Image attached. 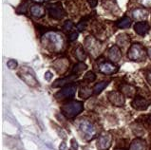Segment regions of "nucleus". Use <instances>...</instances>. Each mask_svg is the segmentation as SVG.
<instances>
[{
	"instance_id": "obj_1",
	"label": "nucleus",
	"mask_w": 151,
	"mask_h": 150,
	"mask_svg": "<svg viewBox=\"0 0 151 150\" xmlns=\"http://www.w3.org/2000/svg\"><path fill=\"white\" fill-rule=\"evenodd\" d=\"M84 109V106L82 102L79 101H70V102L67 103L66 105L62 106V112L65 116L68 118H73V117L77 116L80 114Z\"/></svg>"
},
{
	"instance_id": "obj_2",
	"label": "nucleus",
	"mask_w": 151,
	"mask_h": 150,
	"mask_svg": "<svg viewBox=\"0 0 151 150\" xmlns=\"http://www.w3.org/2000/svg\"><path fill=\"white\" fill-rule=\"evenodd\" d=\"M44 39L47 41L49 48L51 50H60L61 48L63 47V38L57 32H48L45 34Z\"/></svg>"
},
{
	"instance_id": "obj_3",
	"label": "nucleus",
	"mask_w": 151,
	"mask_h": 150,
	"mask_svg": "<svg viewBox=\"0 0 151 150\" xmlns=\"http://www.w3.org/2000/svg\"><path fill=\"white\" fill-rule=\"evenodd\" d=\"M79 130L81 134L87 141H90L94 138L95 134H96V129H95L92 123L90 121H82L79 125Z\"/></svg>"
},
{
	"instance_id": "obj_4",
	"label": "nucleus",
	"mask_w": 151,
	"mask_h": 150,
	"mask_svg": "<svg viewBox=\"0 0 151 150\" xmlns=\"http://www.w3.org/2000/svg\"><path fill=\"white\" fill-rule=\"evenodd\" d=\"M48 11L51 17L56 20H60L65 16V11L59 2L48 5Z\"/></svg>"
},
{
	"instance_id": "obj_5",
	"label": "nucleus",
	"mask_w": 151,
	"mask_h": 150,
	"mask_svg": "<svg viewBox=\"0 0 151 150\" xmlns=\"http://www.w3.org/2000/svg\"><path fill=\"white\" fill-rule=\"evenodd\" d=\"M127 57L132 61H142L144 58V51L142 46L139 44L132 45L127 53Z\"/></svg>"
},
{
	"instance_id": "obj_6",
	"label": "nucleus",
	"mask_w": 151,
	"mask_h": 150,
	"mask_svg": "<svg viewBox=\"0 0 151 150\" xmlns=\"http://www.w3.org/2000/svg\"><path fill=\"white\" fill-rule=\"evenodd\" d=\"M75 90H76V85H68L65 87H63L59 92L55 95V97L59 100L63 99H70L72 98L75 94Z\"/></svg>"
},
{
	"instance_id": "obj_7",
	"label": "nucleus",
	"mask_w": 151,
	"mask_h": 150,
	"mask_svg": "<svg viewBox=\"0 0 151 150\" xmlns=\"http://www.w3.org/2000/svg\"><path fill=\"white\" fill-rule=\"evenodd\" d=\"M111 142H112V136L109 133H104L98 138L97 147L99 150H107L110 147Z\"/></svg>"
},
{
	"instance_id": "obj_8",
	"label": "nucleus",
	"mask_w": 151,
	"mask_h": 150,
	"mask_svg": "<svg viewBox=\"0 0 151 150\" xmlns=\"http://www.w3.org/2000/svg\"><path fill=\"white\" fill-rule=\"evenodd\" d=\"M107 97L109 102L115 106H123L126 103L124 95L121 92H118V91H111V92L108 93Z\"/></svg>"
},
{
	"instance_id": "obj_9",
	"label": "nucleus",
	"mask_w": 151,
	"mask_h": 150,
	"mask_svg": "<svg viewBox=\"0 0 151 150\" xmlns=\"http://www.w3.org/2000/svg\"><path fill=\"white\" fill-rule=\"evenodd\" d=\"M149 105H150L149 101H147L143 97H136L132 101V103H131V106L137 110H146L149 106Z\"/></svg>"
},
{
	"instance_id": "obj_10",
	"label": "nucleus",
	"mask_w": 151,
	"mask_h": 150,
	"mask_svg": "<svg viewBox=\"0 0 151 150\" xmlns=\"http://www.w3.org/2000/svg\"><path fill=\"white\" fill-rule=\"evenodd\" d=\"M108 57L111 62L113 63H116V62L120 61L121 57H122V54H121V50L120 48L117 47V46H112L109 50H108Z\"/></svg>"
},
{
	"instance_id": "obj_11",
	"label": "nucleus",
	"mask_w": 151,
	"mask_h": 150,
	"mask_svg": "<svg viewBox=\"0 0 151 150\" xmlns=\"http://www.w3.org/2000/svg\"><path fill=\"white\" fill-rule=\"evenodd\" d=\"M19 77H20L26 84L31 87H36L38 85L37 80L35 79L33 75L29 74V72H20L19 73Z\"/></svg>"
},
{
	"instance_id": "obj_12",
	"label": "nucleus",
	"mask_w": 151,
	"mask_h": 150,
	"mask_svg": "<svg viewBox=\"0 0 151 150\" xmlns=\"http://www.w3.org/2000/svg\"><path fill=\"white\" fill-rule=\"evenodd\" d=\"M100 71L104 74H112L115 73L118 70V68L114 66L113 64L108 63V62H105V63L100 65Z\"/></svg>"
},
{
	"instance_id": "obj_13",
	"label": "nucleus",
	"mask_w": 151,
	"mask_h": 150,
	"mask_svg": "<svg viewBox=\"0 0 151 150\" xmlns=\"http://www.w3.org/2000/svg\"><path fill=\"white\" fill-rule=\"evenodd\" d=\"M77 76H78V75L71 74V75H68V77L63 78V79H58V80H56L53 83L52 87H63V86H65V85L70 84L72 81H74L75 79H76Z\"/></svg>"
},
{
	"instance_id": "obj_14",
	"label": "nucleus",
	"mask_w": 151,
	"mask_h": 150,
	"mask_svg": "<svg viewBox=\"0 0 151 150\" xmlns=\"http://www.w3.org/2000/svg\"><path fill=\"white\" fill-rule=\"evenodd\" d=\"M134 30L139 35H144L149 30V25L146 22H138L134 25Z\"/></svg>"
},
{
	"instance_id": "obj_15",
	"label": "nucleus",
	"mask_w": 151,
	"mask_h": 150,
	"mask_svg": "<svg viewBox=\"0 0 151 150\" xmlns=\"http://www.w3.org/2000/svg\"><path fill=\"white\" fill-rule=\"evenodd\" d=\"M146 142L140 138L134 140L131 142L129 147V150H146Z\"/></svg>"
},
{
	"instance_id": "obj_16",
	"label": "nucleus",
	"mask_w": 151,
	"mask_h": 150,
	"mask_svg": "<svg viewBox=\"0 0 151 150\" xmlns=\"http://www.w3.org/2000/svg\"><path fill=\"white\" fill-rule=\"evenodd\" d=\"M85 44H86V47L87 48V50H90L91 53H94V52H96V51L98 52V50H99V48H98V46H97L98 42L90 36L87 37Z\"/></svg>"
},
{
	"instance_id": "obj_17",
	"label": "nucleus",
	"mask_w": 151,
	"mask_h": 150,
	"mask_svg": "<svg viewBox=\"0 0 151 150\" xmlns=\"http://www.w3.org/2000/svg\"><path fill=\"white\" fill-rule=\"evenodd\" d=\"M31 14L36 18H40L45 14V9L40 5H33L31 7Z\"/></svg>"
},
{
	"instance_id": "obj_18",
	"label": "nucleus",
	"mask_w": 151,
	"mask_h": 150,
	"mask_svg": "<svg viewBox=\"0 0 151 150\" xmlns=\"http://www.w3.org/2000/svg\"><path fill=\"white\" fill-rule=\"evenodd\" d=\"M147 11L146 9H136L135 11H133L132 15L133 17L137 19V20H143V19H146L147 17Z\"/></svg>"
},
{
	"instance_id": "obj_19",
	"label": "nucleus",
	"mask_w": 151,
	"mask_h": 150,
	"mask_svg": "<svg viewBox=\"0 0 151 150\" xmlns=\"http://www.w3.org/2000/svg\"><path fill=\"white\" fill-rule=\"evenodd\" d=\"M121 90H122V92L124 95L130 98L135 95V92H136L135 89H134L132 86H130V85H123V86L121 87Z\"/></svg>"
},
{
	"instance_id": "obj_20",
	"label": "nucleus",
	"mask_w": 151,
	"mask_h": 150,
	"mask_svg": "<svg viewBox=\"0 0 151 150\" xmlns=\"http://www.w3.org/2000/svg\"><path fill=\"white\" fill-rule=\"evenodd\" d=\"M107 86H108V82H107V81H103V82L96 84L93 87V93L94 94H100Z\"/></svg>"
},
{
	"instance_id": "obj_21",
	"label": "nucleus",
	"mask_w": 151,
	"mask_h": 150,
	"mask_svg": "<svg viewBox=\"0 0 151 150\" xmlns=\"http://www.w3.org/2000/svg\"><path fill=\"white\" fill-rule=\"evenodd\" d=\"M117 26L121 29H126L131 26V20L129 17H123L120 21L117 22Z\"/></svg>"
},
{
	"instance_id": "obj_22",
	"label": "nucleus",
	"mask_w": 151,
	"mask_h": 150,
	"mask_svg": "<svg viewBox=\"0 0 151 150\" xmlns=\"http://www.w3.org/2000/svg\"><path fill=\"white\" fill-rule=\"evenodd\" d=\"M75 56H76V58L78 60L80 61H84L85 59H86L87 57V54L86 52H85L84 48L82 47H78L76 48V50H75Z\"/></svg>"
},
{
	"instance_id": "obj_23",
	"label": "nucleus",
	"mask_w": 151,
	"mask_h": 150,
	"mask_svg": "<svg viewBox=\"0 0 151 150\" xmlns=\"http://www.w3.org/2000/svg\"><path fill=\"white\" fill-rule=\"evenodd\" d=\"M92 93H93V91H91L90 87H81L79 95H80V97L84 98V99H87V98L90 97Z\"/></svg>"
},
{
	"instance_id": "obj_24",
	"label": "nucleus",
	"mask_w": 151,
	"mask_h": 150,
	"mask_svg": "<svg viewBox=\"0 0 151 150\" xmlns=\"http://www.w3.org/2000/svg\"><path fill=\"white\" fill-rule=\"evenodd\" d=\"M86 68H87V65H85L84 63H79L75 65V67L73 68V70H72V74L77 75L80 72H82V71H84Z\"/></svg>"
},
{
	"instance_id": "obj_25",
	"label": "nucleus",
	"mask_w": 151,
	"mask_h": 150,
	"mask_svg": "<svg viewBox=\"0 0 151 150\" xmlns=\"http://www.w3.org/2000/svg\"><path fill=\"white\" fill-rule=\"evenodd\" d=\"M128 40H129L128 35L120 34L119 36H118V38H117V43L119 44L120 46H126L127 42H128Z\"/></svg>"
},
{
	"instance_id": "obj_26",
	"label": "nucleus",
	"mask_w": 151,
	"mask_h": 150,
	"mask_svg": "<svg viewBox=\"0 0 151 150\" xmlns=\"http://www.w3.org/2000/svg\"><path fill=\"white\" fill-rule=\"evenodd\" d=\"M90 18V16H87V17L82 18L81 21H80L79 23H78V25H77V29H78V30H79V31H84L85 28H86V26H87V20H88Z\"/></svg>"
},
{
	"instance_id": "obj_27",
	"label": "nucleus",
	"mask_w": 151,
	"mask_h": 150,
	"mask_svg": "<svg viewBox=\"0 0 151 150\" xmlns=\"http://www.w3.org/2000/svg\"><path fill=\"white\" fill-rule=\"evenodd\" d=\"M96 79V76H95V74L92 72V71H88V72L86 73V75L84 76V81L85 82H93V81Z\"/></svg>"
},
{
	"instance_id": "obj_28",
	"label": "nucleus",
	"mask_w": 151,
	"mask_h": 150,
	"mask_svg": "<svg viewBox=\"0 0 151 150\" xmlns=\"http://www.w3.org/2000/svg\"><path fill=\"white\" fill-rule=\"evenodd\" d=\"M7 67L9 68H11V70H12V68H15L16 67H17V62H16L15 60H9L7 62Z\"/></svg>"
},
{
	"instance_id": "obj_29",
	"label": "nucleus",
	"mask_w": 151,
	"mask_h": 150,
	"mask_svg": "<svg viewBox=\"0 0 151 150\" xmlns=\"http://www.w3.org/2000/svg\"><path fill=\"white\" fill-rule=\"evenodd\" d=\"M72 27H73V24H72V22L71 21H67L65 23V25H64V27L63 29L66 31H70Z\"/></svg>"
},
{
	"instance_id": "obj_30",
	"label": "nucleus",
	"mask_w": 151,
	"mask_h": 150,
	"mask_svg": "<svg viewBox=\"0 0 151 150\" xmlns=\"http://www.w3.org/2000/svg\"><path fill=\"white\" fill-rule=\"evenodd\" d=\"M140 4L144 6V7H150L151 6V0H139Z\"/></svg>"
},
{
	"instance_id": "obj_31",
	"label": "nucleus",
	"mask_w": 151,
	"mask_h": 150,
	"mask_svg": "<svg viewBox=\"0 0 151 150\" xmlns=\"http://www.w3.org/2000/svg\"><path fill=\"white\" fill-rule=\"evenodd\" d=\"M27 6H28V3L26 2L24 4H22L20 7L17 9V12H26V9H27Z\"/></svg>"
},
{
	"instance_id": "obj_32",
	"label": "nucleus",
	"mask_w": 151,
	"mask_h": 150,
	"mask_svg": "<svg viewBox=\"0 0 151 150\" xmlns=\"http://www.w3.org/2000/svg\"><path fill=\"white\" fill-rule=\"evenodd\" d=\"M70 150H78V143L75 139L71 140V147Z\"/></svg>"
},
{
	"instance_id": "obj_33",
	"label": "nucleus",
	"mask_w": 151,
	"mask_h": 150,
	"mask_svg": "<svg viewBox=\"0 0 151 150\" xmlns=\"http://www.w3.org/2000/svg\"><path fill=\"white\" fill-rule=\"evenodd\" d=\"M68 37H70V41H74V40H76V39H77L78 33H77L76 31H75V32H71Z\"/></svg>"
},
{
	"instance_id": "obj_34",
	"label": "nucleus",
	"mask_w": 151,
	"mask_h": 150,
	"mask_svg": "<svg viewBox=\"0 0 151 150\" xmlns=\"http://www.w3.org/2000/svg\"><path fill=\"white\" fill-rule=\"evenodd\" d=\"M52 78V73L51 71H47V72L45 73V79L47 81H51Z\"/></svg>"
},
{
	"instance_id": "obj_35",
	"label": "nucleus",
	"mask_w": 151,
	"mask_h": 150,
	"mask_svg": "<svg viewBox=\"0 0 151 150\" xmlns=\"http://www.w3.org/2000/svg\"><path fill=\"white\" fill-rule=\"evenodd\" d=\"M88 4L91 8H94L97 5V0H88Z\"/></svg>"
},
{
	"instance_id": "obj_36",
	"label": "nucleus",
	"mask_w": 151,
	"mask_h": 150,
	"mask_svg": "<svg viewBox=\"0 0 151 150\" xmlns=\"http://www.w3.org/2000/svg\"><path fill=\"white\" fill-rule=\"evenodd\" d=\"M59 149L60 150H67V143H66L65 142H63L61 143V145L59 146Z\"/></svg>"
},
{
	"instance_id": "obj_37",
	"label": "nucleus",
	"mask_w": 151,
	"mask_h": 150,
	"mask_svg": "<svg viewBox=\"0 0 151 150\" xmlns=\"http://www.w3.org/2000/svg\"><path fill=\"white\" fill-rule=\"evenodd\" d=\"M146 122L151 125V115H149V116H147V117H146Z\"/></svg>"
},
{
	"instance_id": "obj_38",
	"label": "nucleus",
	"mask_w": 151,
	"mask_h": 150,
	"mask_svg": "<svg viewBox=\"0 0 151 150\" xmlns=\"http://www.w3.org/2000/svg\"><path fill=\"white\" fill-rule=\"evenodd\" d=\"M34 2H38V3H41V2H44V1H48V0H33Z\"/></svg>"
},
{
	"instance_id": "obj_39",
	"label": "nucleus",
	"mask_w": 151,
	"mask_h": 150,
	"mask_svg": "<svg viewBox=\"0 0 151 150\" xmlns=\"http://www.w3.org/2000/svg\"><path fill=\"white\" fill-rule=\"evenodd\" d=\"M148 55H149V57H150V59H151V48H148Z\"/></svg>"
},
{
	"instance_id": "obj_40",
	"label": "nucleus",
	"mask_w": 151,
	"mask_h": 150,
	"mask_svg": "<svg viewBox=\"0 0 151 150\" xmlns=\"http://www.w3.org/2000/svg\"><path fill=\"white\" fill-rule=\"evenodd\" d=\"M116 150H126V149H116Z\"/></svg>"
}]
</instances>
